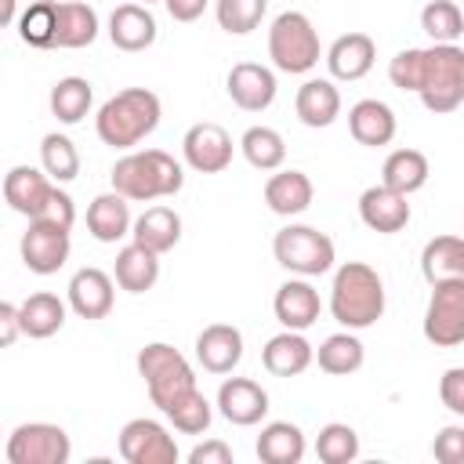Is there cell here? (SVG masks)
<instances>
[{
  "instance_id": "cell-1",
  "label": "cell",
  "mask_w": 464,
  "mask_h": 464,
  "mask_svg": "<svg viewBox=\"0 0 464 464\" xmlns=\"http://www.w3.org/2000/svg\"><path fill=\"white\" fill-rule=\"evenodd\" d=\"M163 105L149 87H123L116 91L94 116V130L112 149H134L160 127Z\"/></svg>"
},
{
  "instance_id": "cell-2",
  "label": "cell",
  "mask_w": 464,
  "mask_h": 464,
  "mask_svg": "<svg viewBox=\"0 0 464 464\" xmlns=\"http://www.w3.org/2000/svg\"><path fill=\"white\" fill-rule=\"evenodd\" d=\"M109 181L130 203H149V199H163V196L181 192L185 170L163 149H134V152H127L123 160L112 163Z\"/></svg>"
},
{
  "instance_id": "cell-3",
  "label": "cell",
  "mask_w": 464,
  "mask_h": 464,
  "mask_svg": "<svg viewBox=\"0 0 464 464\" xmlns=\"http://www.w3.org/2000/svg\"><path fill=\"white\" fill-rule=\"evenodd\" d=\"M330 315L344 330H366L384 315V283L366 261H344L334 272Z\"/></svg>"
},
{
  "instance_id": "cell-4",
  "label": "cell",
  "mask_w": 464,
  "mask_h": 464,
  "mask_svg": "<svg viewBox=\"0 0 464 464\" xmlns=\"http://www.w3.org/2000/svg\"><path fill=\"white\" fill-rule=\"evenodd\" d=\"M417 98L435 116H446L464 105V47L457 44L424 47V72H420Z\"/></svg>"
},
{
  "instance_id": "cell-5",
  "label": "cell",
  "mask_w": 464,
  "mask_h": 464,
  "mask_svg": "<svg viewBox=\"0 0 464 464\" xmlns=\"http://www.w3.org/2000/svg\"><path fill=\"white\" fill-rule=\"evenodd\" d=\"M319 33L304 11H283L268 25V58L279 72H308L319 65Z\"/></svg>"
},
{
  "instance_id": "cell-6",
  "label": "cell",
  "mask_w": 464,
  "mask_h": 464,
  "mask_svg": "<svg viewBox=\"0 0 464 464\" xmlns=\"http://www.w3.org/2000/svg\"><path fill=\"white\" fill-rule=\"evenodd\" d=\"M138 373L145 377L149 399H152V406H160V413L174 399H181L185 392L196 388V373H192L188 359L174 344H163V341H152L138 352Z\"/></svg>"
},
{
  "instance_id": "cell-7",
  "label": "cell",
  "mask_w": 464,
  "mask_h": 464,
  "mask_svg": "<svg viewBox=\"0 0 464 464\" xmlns=\"http://www.w3.org/2000/svg\"><path fill=\"white\" fill-rule=\"evenodd\" d=\"M276 261L294 276H323L334 268V239L312 225H286L272 239Z\"/></svg>"
},
{
  "instance_id": "cell-8",
  "label": "cell",
  "mask_w": 464,
  "mask_h": 464,
  "mask_svg": "<svg viewBox=\"0 0 464 464\" xmlns=\"http://www.w3.org/2000/svg\"><path fill=\"white\" fill-rule=\"evenodd\" d=\"M4 457L7 464H65L72 457V442L65 428L47 420H29L7 435Z\"/></svg>"
},
{
  "instance_id": "cell-9",
  "label": "cell",
  "mask_w": 464,
  "mask_h": 464,
  "mask_svg": "<svg viewBox=\"0 0 464 464\" xmlns=\"http://www.w3.org/2000/svg\"><path fill=\"white\" fill-rule=\"evenodd\" d=\"M424 337L435 348H457L464 341V279H446L431 286L424 308Z\"/></svg>"
},
{
  "instance_id": "cell-10",
  "label": "cell",
  "mask_w": 464,
  "mask_h": 464,
  "mask_svg": "<svg viewBox=\"0 0 464 464\" xmlns=\"http://www.w3.org/2000/svg\"><path fill=\"white\" fill-rule=\"evenodd\" d=\"M120 457L127 464H174L178 460V442L160 420L134 417L120 428Z\"/></svg>"
},
{
  "instance_id": "cell-11",
  "label": "cell",
  "mask_w": 464,
  "mask_h": 464,
  "mask_svg": "<svg viewBox=\"0 0 464 464\" xmlns=\"http://www.w3.org/2000/svg\"><path fill=\"white\" fill-rule=\"evenodd\" d=\"M69 250H72L69 228L54 225L47 218L29 221V228L22 232V261L36 276H54L69 261Z\"/></svg>"
},
{
  "instance_id": "cell-12",
  "label": "cell",
  "mask_w": 464,
  "mask_h": 464,
  "mask_svg": "<svg viewBox=\"0 0 464 464\" xmlns=\"http://www.w3.org/2000/svg\"><path fill=\"white\" fill-rule=\"evenodd\" d=\"M232 138L221 123H192L181 138V156L199 174H221L232 163Z\"/></svg>"
},
{
  "instance_id": "cell-13",
  "label": "cell",
  "mask_w": 464,
  "mask_h": 464,
  "mask_svg": "<svg viewBox=\"0 0 464 464\" xmlns=\"http://www.w3.org/2000/svg\"><path fill=\"white\" fill-rule=\"evenodd\" d=\"M54 185L58 181H51V174L47 170H36V167H11L7 174H4V199H7V207L14 210V214H22V218H40L44 214V207H47V199H51V192H54Z\"/></svg>"
},
{
  "instance_id": "cell-14",
  "label": "cell",
  "mask_w": 464,
  "mask_h": 464,
  "mask_svg": "<svg viewBox=\"0 0 464 464\" xmlns=\"http://www.w3.org/2000/svg\"><path fill=\"white\" fill-rule=\"evenodd\" d=\"M225 87H228V98L243 109V112H261L276 102V72L268 65H257V62H236L225 76Z\"/></svg>"
},
{
  "instance_id": "cell-15",
  "label": "cell",
  "mask_w": 464,
  "mask_h": 464,
  "mask_svg": "<svg viewBox=\"0 0 464 464\" xmlns=\"http://www.w3.org/2000/svg\"><path fill=\"white\" fill-rule=\"evenodd\" d=\"M218 410L228 424L250 428L268 413V392L250 377H228L218 388Z\"/></svg>"
},
{
  "instance_id": "cell-16",
  "label": "cell",
  "mask_w": 464,
  "mask_h": 464,
  "mask_svg": "<svg viewBox=\"0 0 464 464\" xmlns=\"http://www.w3.org/2000/svg\"><path fill=\"white\" fill-rule=\"evenodd\" d=\"M359 218H362L366 228H373L381 236H395L410 225V203H406L402 192H395L381 181V185H370L359 196Z\"/></svg>"
},
{
  "instance_id": "cell-17",
  "label": "cell",
  "mask_w": 464,
  "mask_h": 464,
  "mask_svg": "<svg viewBox=\"0 0 464 464\" xmlns=\"http://www.w3.org/2000/svg\"><path fill=\"white\" fill-rule=\"evenodd\" d=\"M65 294H69V308L80 319H105L112 312V301H116L112 276L102 272V268H80V272H72Z\"/></svg>"
},
{
  "instance_id": "cell-18",
  "label": "cell",
  "mask_w": 464,
  "mask_h": 464,
  "mask_svg": "<svg viewBox=\"0 0 464 464\" xmlns=\"http://www.w3.org/2000/svg\"><path fill=\"white\" fill-rule=\"evenodd\" d=\"M196 359L207 373H232L243 359V334L232 323H210L196 337Z\"/></svg>"
},
{
  "instance_id": "cell-19",
  "label": "cell",
  "mask_w": 464,
  "mask_h": 464,
  "mask_svg": "<svg viewBox=\"0 0 464 464\" xmlns=\"http://www.w3.org/2000/svg\"><path fill=\"white\" fill-rule=\"evenodd\" d=\"M156 33H160V25H156L149 4H120L109 14V40H112V47H120L127 54L152 47Z\"/></svg>"
},
{
  "instance_id": "cell-20",
  "label": "cell",
  "mask_w": 464,
  "mask_h": 464,
  "mask_svg": "<svg viewBox=\"0 0 464 464\" xmlns=\"http://www.w3.org/2000/svg\"><path fill=\"white\" fill-rule=\"evenodd\" d=\"M272 312H276V319L283 323V330H308V326L319 319L323 301H319V290L301 276V279H286V283L276 290Z\"/></svg>"
},
{
  "instance_id": "cell-21",
  "label": "cell",
  "mask_w": 464,
  "mask_h": 464,
  "mask_svg": "<svg viewBox=\"0 0 464 464\" xmlns=\"http://www.w3.org/2000/svg\"><path fill=\"white\" fill-rule=\"evenodd\" d=\"M373 58H377V44L373 36L366 33H344L330 44L326 51V69L334 80H362L370 69H373Z\"/></svg>"
},
{
  "instance_id": "cell-22",
  "label": "cell",
  "mask_w": 464,
  "mask_h": 464,
  "mask_svg": "<svg viewBox=\"0 0 464 464\" xmlns=\"http://www.w3.org/2000/svg\"><path fill=\"white\" fill-rule=\"evenodd\" d=\"M315 348L304 341V330H283L276 337H268V344L261 348V362L272 377H297L312 366Z\"/></svg>"
},
{
  "instance_id": "cell-23",
  "label": "cell",
  "mask_w": 464,
  "mask_h": 464,
  "mask_svg": "<svg viewBox=\"0 0 464 464\" xmlns=\"http://www.w3.org/2000/svg\"><path fill=\"white\" fill-rule=\"evenodd\" d=\"M130 199L120 196L116 188L112 192H102L91 199L87 207V232L98 239V243H120L123 236H130L134 221H130Z\"/></svg>"
},
{
  "instance_id": "cell-24",
  "label": "cell",
  "mask_w": 464,
  "mask_h": 464,
  "mask_svg": "<svg viewBox=\"0 0 464 464\" xmlns=\"http://www.w3.org/2000/svg\"><path fill=\"white\" fill-rule=\"evenodd\" d=\"M395 112L392 105L377 102V98H362L348 109V130L359 145H370V149H381L395 138Z\"/></svg>"
},
{
  "instance_id": "cell-25",
  "label": "cell",
  "mask_w": 464,
  "mask_h": 464,
  "mask_svg": "<svg viewBox=\"0 0 464 464\" xmlns=\"http://www.w3.org/2000/svg\"><path fill=\"white\" fill-rule=\"evenodd\" d=\"M312 196H315V188H312V178L304 170H279L265 181V203L279 218L304 214L312 207Z\"/></svg>"
},
{
  "instance_id": "cell-26",
  "label": "cell",
  "mask_w": 464,
  "mask_h": 464,
  "mask_svg": "<svg viewBox=\"0 0 464 464\" xmlns=\"http://www.w3.org/2000/svg\"><path fill=\"white\" fill-rule=\"evenodd\" d=\"M294 109H297V120L312 130L319 127H330L337 116H341V91L334 87V80H304L297 87V98H294Z\"/></svg>"
},
{
  "instance_id": "cell-27",
  "label": "cell",
  "mask_w": 464,
  "mask_h": 464,
  "mask_svg": "<svg viewBox=\"0 0 464 464\" xmlns=\"http://www.w3.org/2000/svg\"><path fill=\"white\" fill-rule=\"evenodd\" d=\"M112 276H116L120 290H127V294H145V290H152L156 279H160V254H152L149 246H141V243L130 239L127 246H120L116 265H112Z\"/></svg>"
},
{
  "instance_id": "cell-28",
  "label": "cell",
  "mask_w": 464,
  "mask_h": 464,
  "mask_svg": "<svg viewBox=\"0 0 464 464\" xmlns=\"http://www.w3.org/2000/svg\"><path fill=\"white\" fill-rule=\"evenodd\" d=\"M420 276L435 286L446 279H464V236H435L420 250Z\"/></svg>"
},
{
  "instance_id": "cell-29",
  "label": "cell",
  "mask_w": 464,
  "mask_h": 464,
  "mask_svg": "<svg viewBox=\"0 0 464 464\" xmlns=\"http://www.w3.org/2000/svg\"><path fill=\"white\" fill-rule=\"evenodd\" d=\"M130 239L141 243V246H149L152 254L174 250L178 239H181V218H178V210H170V207H163V203H160V207H149L141 218H134Z\"/></svg>"
},
{
  "instance_id": "cell-30",
  "label": "cell",
  "mask_w": 464,
  "mask_h": 464,
  "mask_svg": "<svg viewBox=\"0 0 464 464\" xmlns=\"http://www.w3.org/2000/svg\"><path fill=\"white\" fill-rule=\"evenodd\" d=\"M98 11L91 4H80V0H65L58 4V36H54V47H65V51H76V47H91L98 40Z\"/></svg>"
},
{
  "instance_id": "cell-31",
  "label": "cell",
  "mask_w": 464,
  "mask_h": 464,
  "mask_svg": "<svg viewBox=\"0 0 464 464\" xmlns=\"http://www.w3.org/2000/svg\"><path fill=\"white\" fill-rule=\"evenodd\" d=\"M257 457L265 464H301L304 457V431L290 420H272L257 435Z\"/></svg>"
},
{
  "instance_id": "cell-32",
  "label": "cell",
  "mask_w": 464,
  "mask_h": 464,
  "mask_svg": "<svg viewBox=\"0 0 464 464\" xmlns=\"http://www.w3.org/2000/svg\"><path fill=\"white\" fill-rule=\"evenodd\" d=\"M428 174H431V167L420 149H395L381 167V181L402 196H413L417 188H424Z\"/></svg>"
},
{
  "instance_id": "cell-33",
  "label": "cell",
  "mask_w": 464,
  "mask_h": 464,
  "mask_svg": "<svg viewBox=\"0 0 464 464\" xmlns=\"http://www.w3.org/2000/svg\"><path fill=\"white\" fill-rule=\"evenodd\" d=\"M18 312H22L25 337H36V341H44V337H51V334H58L65 326V301L58 294H47V290L29 294L18 304Z\"/></svg>"
},
{
  "instance_id": "cell-34",
  "label": "cell",
  "mask_w": 464,
  "mask_h": 464,
  "mask_svg": "<svg viewBox=\"0 0 464 464\" xmlns=\"http://www.w3.org/2000/svg\"><path fill=\"white\" fill-rule=\"evenodd\" d=\"M362 359H366V348H362V341H359L352 330L330 334V337L315 348V362H319V370L330 373V377H348V373H355V370L362 366Z\"/></svg>"
},
{
  "instance_id": "cell-35",
  "label": "cell",
  "mask_w": 464,
  "mask_h": 464,
  "mask_svg": "<svg viewBox=\"0 0 464 464\" xmlns=\"http://www.w3.org/2000/svg\"><path fill=\"white\" fill-rule=\"evenodd\" d=\"M51 112H54V120H62V123H80L87 112H91V105H94V91H91V83L83 80V76H62L54 87H51Z\"/></svg>"
},
{
  "instance_id": "cell-36",
  "label": "cell",
  "mask_w": 464,
  "mask_h": 464,
  "mask_svg": "<svg viewBox=\"0 0 464 464\" xmlns=\"http://www.w3.org/2000/svg\"><path fill=\"white\" fill-rule=\"evenodd\" d=\"M239 149L254 170H279L286 160V141L276 127H246L239 138Z\"/></svg>"
},
{
  "instance_id": "cell-37",
  "label": "cell",
  "mask_w": 464,
  "mask_h": 464,
  "mask_svg": "<svg viewBox=\"0 0 464 464\" xmlns=\"http://www.w3.org/2000/svg\"><path fill=\"white\" fill-rule=\"evenodd\" d=\"M18 36H22V44L40 47V51L54 47V36H58V4H51V0L29 4L18 14Z\"/></svg>"
},
{
  "instance_id": "cell-38",
  "label": "cell",
  "mask_w": 464,
  "mask_h": 464,
  "mask_svg": "<svg viewBox=\"0 0 464 464\" xmlns=\"http://www.w3.org/2000/svg\"><path fill=\"white\" fill-rule=\"evenodd\" d=\"M40 167L51 174V181L69 185V181L80 174V152H76V145H72L65 134L51 130V134H44V141H40Z\"/></svg>"
},
{
  "instance_id": "cell-39",
  "label": "cell",
  "mask_w": 464,
  "mask_h": 464,
  "mask_svg": "<svg viewBox=\"0 0 464 464\" xmlns=\"http://www.w3.org/2000/svg\"><path fill=\"white\" fill-rule=\"evenodd\" d=\"M163 417H167L181 435H203V431L210 428V420H214V406L207 402V395H203L199 388H192V392H185L181 399H174V402L163 410Z\"/></svg>"
},
{
  "instance_id": "cell-40",
  "label": "cell",
  "mask_w": 464,
  "mask_h": 464,
  "mask_svg": "<svg viewBox=\"0 0 464 464\" xmlns=\"http://www.w3.org/2000/svg\"><path fill=\"white\" fill-rule=\"evenodd\" d=\"M420 29L431 36V44H457L464 33V11L453 0H428L420 7Z\"/></svg>"
},
{
  "instance_id": "cell-41",
  "label": "cell",
  "mask_w": 464,
  "mask_h": 464,
  "mask_svg": "<svg viewBox=\"0 0 464 464\" xmlns=\"http://www.w3.org/2000/svg\"><path fill=\"white\" fill-rule=\"evenodd\" d=\"M315 457L323 464H352L359 457V435H355V428L352 424H341V420L319 428V435H315Z\"/></svg>"
},
{
  "instance_id": "cell-42",
  "label": "cell",
  "mask_w": 464,
  "mask_h": 464,
  "mask_svg": "<svg viewBox=\"0 0 464 464\" xmlns=\"http://www.w3.org/2000/svg\"><path fill=\"white\" fill-rule=\"evenodd\" d=\"M265 11H268V0H214V18L232 36L254 33L261 25Z\"/></svg>"
},
{
  "instance_id": "cell-43",
  "label": "cell",
  "mask_w": 464,
  "mask_h": 464,
  "mask_svg": "<svg viewBox=\"0 0 464 464\" xmlns=\"http://www.w3.org/2000/svg\"><path fill=\"white\" fill-rule=\"evenodd\" d=\"M420 72H424V47H406V51H399V54L388 62V80H392V87H399V91H413V94H417Z\"/></svg>"
},
{
  "instance_id": "cell-44",
  "label": "cell",
  "mask_w": 464,
  "mask_h": 464,
  "mask_svg": "<svg viewBox=\"0 0 464 464\" xmlns=\"http://www.w3.org/2000/svg\"><path fill=\"white\" fill-rule=\"evenodd\" d=\"M431 453H435L439 464H464V428L460 424H446L435 435Z\"/></svg>"
},
{
  "instance_id": "cell-45",
  "label": "cell",
  "mask_w": 464,
  "mask_h": 464,
  "mask_svg": "<svg viewBox=\"0 0 464 464\" xmlns=\"http://www.w3.org/2000/svg\"><path fill=\"white\" fill-rule=\"evenodd\" d=\"M439 399L450 413L464 417V366H450L442 377H439Z\"/></svg>"
},
{
  "instance_id": "cell-46",
  "label": "cell",
  "mask_w": 464,
  "mask_h": 464,
  "mask_svg": "<svg viewBox=\"0 0 464 464\" xmlns=\"http://www.w3.org/2000/svg\"><path fill=\"white\" fill-rule=\"evenodd\" d=\"M40 218H47V221H54V225H62V228H72V221H76V207H72V196L65 192V188H58L54 185V192H51V199H47V207H44V214ZM36 221V218H33Z\"/></svg>"
},
{
  "instance_id": "cell-47",
  "label": "cell",
  "mask_w": 464,
  "mask_h": 464,
  "mask_svg": "<svg viewBox=\"0 0 464 464\" xmlns=\"http://www.w3.org/2000/svg\"><path fill=\"white\" fill-rule=\"evenodd\" d=\"M188 464H232V446L221 439H207V442L192 446Z\"/></svg>"
},
{
  "instance_id": "cell-48",
  "label": "cell",
  "mask_w": 464,
  "mask_h": 464,
  "mask_svg": "<svg viewBox=\"0 0 464 464\" xmlns=\"http://www.w3.org/2000/svg\"><path fill=\"white\" fill-rule=\"evenodd\" d=\"M22 334H25V330H22V312H18V304L4 301V304H0V344L11 348Z\"/></svg>"
},
{
  "instance_id": "cell-49",
  "label": "cell",
  "mask_w": 464,
  "mask_h": 464,
  "mask_svg": "<svg viewBox=\"0 0 464 464\" xmlns=\"http://www.w3.org/2000/svg\"><path fill=\"white\" fill-rule=\"evenodd\" d=\"M163 7H167V14L174 22H196L203 14L207 0H163Z\"/></svg>"
},
{
  "instance_id": "cell-50",
  "label": "cell",
  "mask_w": 464,
  "mask_h": 464,
  "mask_svg": "<svg viewBox=\"0 0 464 464\" xmlns=\"http://www.w3.org/2000/svg\"><path fill=\"white\" fill-rule=\"evenodd\" d=\"M14 22V0H0V25Z\"/></svg>"
},
{
  "instance_id": "cell-51",
  "label": "cell",
  "mask_w": 464,
  "mask_h": 464,
  "mask_svg": "<svg viewBox=\"0 0 464 464\" xmlns=\"http://www.w3.org/2000/svg\"><path fill=\"white\" fill-rule=\"evenodd\" d=\"M145 4H156V0H145ZM160 4H163V0H160Z\"/></svg>"
}]
</instances>
